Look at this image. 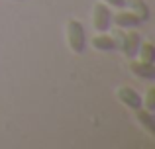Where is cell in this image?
I'll use <instances>...</instances> for the list:
<instances>
[{"mask_svg": "<svg viewBox=\"0 0 155 149\" xmlns=\"http://www.w3.org/2000/svg\"><path fill=\"white\" fill-rule=\"evenodd\" d=\"M108 6H114V8H126L128 4H126V0H104Z\"/></svg>", "mask_w": 155, "mask_h": 149, "instance_id": "7c38bea8", "label": "cell"}, {"mask_svg": "<svg viewBox=\"0 0 155 149\" xmlns=\"http://www.w3.org/2000/svg\"><path fill=\"white\" fill-rule=\"evenodd\" d=\"M140 45H141L140 34H137V31H128V34L124 35V41H122V45H120V51L128 59H134L137 55V51H140Z\"/></svg>", "mask_w": 155, "mask_h": 149, "instance_id": "5b68a950", "label": "cell"}, {"mask_svg": "<svg viewBox=\"0 0 155 149\" xmlns=\"http://www.w3.org/2000/svg\"><path fill=\"white\" fill-rule=\"evenodd\" d=\"M136 118H137V122L141 124L143 130H147L151 135H155V118H153V112L145 110V108L141 106V108H137V110H136Z\"/></svg>", "mask_w": 155, "mask_h": 149, "instance_id": "52a82bcc", "label": "cell"}, {"mask_svg": "<svg viewBox=\"0 0 155 149\" xmlns=\"http://www.w3.org/2000/svg\"><path fill=\"white\" fill-rule=\"evenodd\" d=\"M145 110L153 112L155 110V88H149L147 96H145Z\"/></svg>", "mask_w": 155, "mask_h": 149, "instance_id": "8fae6325", "label": "cell"}, {"mask_svg": "<svg viewBox=\"0 0 155 149\" xmlns=\"http://www.w3.org/2000/svg\"><path fill=\"white\" fill-rule=\"evenodd\" d=\"M67 39H69V47L73 53H83L84 45H87V35H84V28L81 22L77 20H69L67 24Z\"/></svg>", "mask_w": 155, "mask_h": 149, "instance_id": "6da1fadb", "label": "cell"}, {"mask_svg": "<svg viewBox=\"0 0 155 149\" xmlns=\"http://www.w3.org/2000/svg\"><path fill=\"white\" fill-rule=\"evenodd\" d=\"M130 71L137 76V79L143 80H153L155 79V67L153 63H145V61H132L130 63Z\"/></svg>", "mask_w": 155, "mask_h": 149, "instance_id": "8992f818", "label": "cell"}, {"mask_svg": "<svg viewBox=\"0 0 155 149\" xmlns=\"http://www.w3.org/2000/svg\"><path fill=\"white\" fill-rule=\"evenodd\" d=\"M116 96H118V100H120L124 106H128L130 110H134V112H136L137 108L143 106V100H141L140 92L134 90L132 86H122V88H118Z\"/></svg>", "mask_w": 155, "mask_h": 149, "instance_id": "3957f363", "label": "cell"}, {"mask_svg": "<svg viewBox=\"0 0 155 149\" xmlns=\"http://www.w3.org/2000/svg\"><path fill=\"white\" fill-rule=\"evenodd\" d=\"M92 26L98 31H108L112 28V12L108 4L98 2L92 8Z\"/></svg>", "mask_w": 155, "mask_h": 149, "instance_id": "7a4b0ae2", "label": "cell"}, {"mask_svg": "<svg viewBox=\"0 0 155 149\" xmlns=\"http://www.w3.org/2000/svg\"><path fill=\"white\" fill-rule=\"evenodd\" d=\"M137 55H140L141 61H145V63H153V61H155V47H153V43H151V41H141Z\"/></svg>", "mask_w": 155, "mask_h": 149, "instance_id": "30bf717a", "label": "cell"}, {"mask_svg": "<svg viewBox=\"0 0 155 149\" xmlns=\"http://www.w3.org/2000/svg\"><path fill=\"white\" fill-rule=\"evenodd\" d=\"M92 47L98 51H114L116 49V43H114L112 35H108L106 31H100V35H96L92 39Z\"/></svg>", "mask_w": 155, "mask_h": 149, "instance_id": "ba28073f", "label": "cell"}, {"mask_svg": "<svg viewBox=\"0 0 155 149\" xmlns=\"http://www.w3.org/2000/svg\"><path fill=\"white\" fill-rule=\"evenodd\" d=\"M126 4H130V10L134 12L136 16H140L141 22L149 20V8L143 0H126Z\"/></svg>", "mask_w": 155, "mask_h": 149, "instance_id": "9c48e42d", "label": "cell"}, {"mask_svg": "<svg viewBox=\"0 0 155 149\" xmlns=\"http://www.w3.org/2000/svg\"><path fill=\"white\" fill-rule=\"evenodd\" d=\"M112 24L116 28H120V30H134V28H137L141 24V20H140V16H136L132 10H124V8H122V12L112 14Z\"/></svg>", "mask_w": 155, "mask_h": 149, "instance_id": "277c9868", "label": "cell"}]
</instances>
